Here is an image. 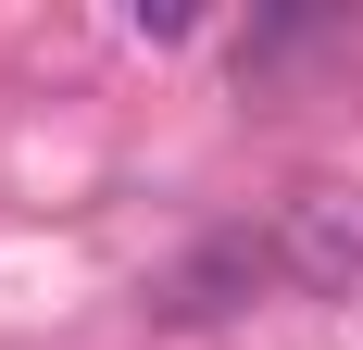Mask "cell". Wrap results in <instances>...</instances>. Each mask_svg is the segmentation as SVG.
<instances>
[{
  "mask_svg": "<svg viewBox=\"0 0 363 350\" xmlns=\"http://www.w3.org/2000/svg\"><path fill=\"white\" fill-rule=\"evenodd\" d=\"M276 276L301 300H363V188H301L276 225Z\"/></svg>",
  "mask_w": 363,
  "mask_h": 350,
  "instance_id": "obj_1",
  "label": "cell"
},
{
  "mask_svg": "<svg viewBox=\"0 0 363 350\" xmlns=\"http://www.w3.org/2000/svg\"><path fill=\"white\" fill-rule=\"evenodd\" d=\"M263 263H276V238H201L176 276H150V313L163 325H213V313H238L263 288Z\"/></svg>",
  "mask_w": 363,
  "mask_h": 350,
  "instance_id": "obj_2",
  "label": "cell"
}]
</instances>
